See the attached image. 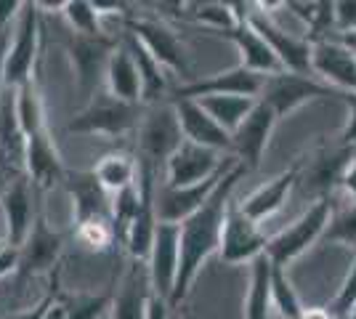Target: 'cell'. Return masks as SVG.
I'll return each mask as SVG.
<instances>
[{
  "instance_id": "28",
  "label": "cell",
  "mask_w": 356,
  "mask_h": 319,
  "mask_svg": "<svg viewBox=\"0 0 356 319\" xmlns=\"http://www.w3.org/2000/svg\"><path fill=\"white\" fill-rule=\"evenodd\" d=\"M271 279H274V263L264 253L250 263V290L245 298V319H268V311L274 309Z\"/></svg>"
},
{
  "instance_id": "47",
  "label": "cell",
  "mask_w": 356,
  "mask_h": 319,
  "mask_svg": "<svg viewBox=\"0 0 356 319\" xmlns=\"http://www.w3.org/2000/svg\"><path fill=\"white\" fill-rule=\"evenodd\" d=\"M19 173H22L19 167H14L8 160H3V157H0V195H3V189L8 186V181H11L14 176H19Z\"/></svg>"
},
{
  "instance_id": "2",
  "label": "cell",
  "mask_w": 356,
  "mask_h": 319,
  "mask_svg": "<svg viewBox=\"0 0 356 319\" xmlns=\"http://www.w3.org/2000/svg\"><path fill=\"white\" fill-rule=\"evenodd\" d=\"M330 215H332V197L314 199L300 218H296L290 227L268 240L266 256L271 259V263L280 269H287L293 261L300 259L316 240L325 237Z\"/></svg>"
},
{
  "instance_id": "52",
  "label": "cell",
  "mask_w": 356,
  "mask_h": 319,
  "mask_svg": "<svg viewBox=\"0 0 356 319\" xmlns=\"http://www.w3.org/2000/svg\"><path fill=\"white\" fill-rule=\"evenodd\" d=\"M104 319H109V314H106V317H104Z\"/></svg>"
},
{
  "instance_id": "30",
  "label": "cell",
  "mask_w": 356,
  "mask_h": 319,
  "mask_svg": "<svg viewBox=\"0 0 356 319\" xmlns=\"http://www.w3.org/2000/svg\"><path fill=\"white\" fill-rule=\"evenodd\" d=\"M93 173H96L99 183L109 195H118V192H122V189H128V186H134L138 181V160L122 152L106 154L96 163Z\"/></svg>"
},
{
  "instance_id": "4",
  "label": "cell",
  "mask_w": 356,
  "mask_h": 319,
  "mask_svg": "<svg viewBox=\"0 0 356 319\" xmlns=\"http://www.w3.org/2000/svg\"><path fill=\"white\" fill-rule=\"evenodd\" d=\"M38 54H40V3H24L6 56V88H22L24 83L35 80Z\"/></svg>"
},
{
  "instance_id": "42",
  "label": "cell",
  "mask_w": 356,
  "mask_h": 319,
  "mask_svg": "<svg viewBox=\"0 0 356 319\" xmlns=\"http://www.w3.org/2000/svg\"><path fill=\"white\" fill-rule=\"evenodd\" d=\"M22 8H24V3H19V0H0V38L11 30V22H14V16L22 14Z\"/></svg>"
},
{
  "instance_id": "21",
  "label": "cell",
  "mask_w": 356,
  "mask_h": 319,
  "mask_svg": "<svg viewBox=\"0 0 356 319\" xmlns=\"http://www.w3.org/2000/svg\"><path fill=\"white\" fill-rule=\"evenodd\" d=\"M67 192L72 197L74 211V227L86 224V221H99L109 218L112 221V197L104 186L99 183L93 170H74L67 173Z\"/></svg>"
},
{
  "instance_id": "23",
  "label": "cell",
  "mask_w": 356,
  "mask_h": 319,
  "mask_svg": "<svg viewBox=\"0 0 356 319\" xmlns=\"http://www.w3.org/2000/svg\"><path fill=\"white\" fill-rule=\"evenodd\" d=\"M300 170H303V160H296L277 179H271L268 183L258 186L250 197H245L239 202L245 215H250L255 224H261V221H266L268 215L282 211L287 197H290V192H293V186L300 181Z\"/></svg>"
},
{
  "instance_id": "16",
  "label": "cell",
  "mask_w": 356,
  "mask_h": 319,
  "mask_svg": "<svg viewBox=\"0 0 356 319\" xmlns=\"http://www.w3.org/2000/svg\"><path fill=\"white\" fill-rule=\"evenodd\" d=\"M115 48L118 40L109 35H72V40L67 43V54L72 59L80 91L90 93L96 88L99 77L106 75V64Z\"/></svg>"
},
{
  "instance_id": "44",
  "label": "cell",
  "mask_w": 356,
  "mask_h": 319,
  "mask_svg": "<svg viewBox=\"0 0 356 319\" xmlns=\"http://www.w3.org/2000/svg\"><path fill=\"white\" fill-rule=\"evenodd\" d=\"M11 272H19V247H8L0 256V279L8 277Z\"/></svg>"
},
{
  "instance_id": "9",
  "label": "cell",
  "mask_w": 356,
  "mask_h": 319,
  "mask_svg": "<svg viewBox=\"0 0 356 319\" xmlns=\"http://www.w3.org/2000/svg\"><path fill=\"white\" fill-rule=\"evenodd\" d=\"M264 83H266V75H258V72L237 64V67L216 72V75L181 83L178 88H173L170 101L173 99H208V96H250V99H258L264 91Z\"/></svg>"
},
{
  "instance_id": "50",
  "label": "cell",
  "mask_w": 356,
  "mask_h": 319,
  "mask_svg": "<svg viewBox=\"0 0 356 319\" xmlns=\"http://www.w3.org/2000/svg\"><path fill=\"white\" fill-rule=\"evenodd\" d=\"M332 38H335V40H341L343 46L351 48V51L356 54V32H346V35H332Z\"/></svg>"
},
{
  "instance_id": "22",
  "label": "cell",
  "mask_w": 356,
  "mask_h": 319,
  "mask_svg": "<svg viewBox=\"0 0 356 319\" xmlns=\"http://www.w3.org/2000/svg\"><path fill=\"white\" fill-rule=\"evenodd\" d=\"M24 173L38 192H45L54 183L67 179L70 170L64 167V160L51 138V131H43L24 141Z\"/></svg>"
},
{
  "instance_id": "36",
  "label": "cell",
  "mask_w": 356,
  "mask_h": 319,
  "mask_svg": "<svg viewBox=\"0 0 356 319\" xmlns=\"http://www.w3.org/2000/svg\"><path fill=\"white\" fill-rule=\"evenodd\" d=\"M61 14L70 22L74 35H104L102 19L93 8V0H67L61 6Z\"/></svg>"
},
{
  "instance_id": "18",
  "label": "cell",
  "mask_w": 356,
  "mask_h": 319,
  "mask_svg": "<svg viewBox=\"0 0 356 319\" xmlns=\"http://www.w3.org/2000/svg\"><path fill=\"white\" fill-rule=\"evenodd\" d=\"M61 250H64V237L48 227L43 211L38 208V218L32 224L30 237H27V243L19 247V274L22 277L56 274Z\"/></svg>"
},
{
  "instance_id": "51",
  "label": "cell",
  "mask_w": 356,
  "mask_h": 319,
  "mask_svg": "<svg viewBox=\"0 0 356 319\" xmlns=\"http://www.w3.org/2000/svg\"><path fill=\"white\" fill-rule=\"evenodd\" d=\"M8 247H11V245L6 243V240H0V256H3V253H6V250H8Z\"/></svg>"
},
{
  "instance_id": "24",
  "label": "cell",
  "mask_w": 356,
  "mask_h": 319,
  "mask_svg": "<svg viewBox=\"0 0 356 319\" xmlns=\"http://www.w3.org/2000/svg\"><path fill=\"white\" fill-rule=\"evenodd\" d=\"M149 298H152V285H149L147 263L134 261L120 290L115 293L109 319H149Z\"/></svg>"
},
{
  "instance_id": "43",
  "label": "cell",
  "mask_w": 356,
  "mask_h": 319,
  "mask_svg": "<svg viewBox=\"0 0 356 319\" xmlns=\"http://www.w3.org/2000/svg\"><path fill=\"white\" fill-rule=\"evenodd\" d=\"M284 8H290V11H293V14H296L306 27H312L319 3H298V0H287V3H284Z\"/></svg>"
},
{
  "instance_id": "32",
  "label": "cell",
  "mask_w": 356,
  "mask_h": 319,
  "mask_svg": "<svg viewBox=\"0 0 356 319\" xmlns=\"http://www.w3.org/2000/svg\"><path fill=\"white\" fill-rule=\"evenodd\" d=\"M325 243L330 245H348L356 250V202L354 199H343L335 202L332 197V215L325 229Z\"/></svg>"
},
{
  "instance_id": "38",
  "label": "cell",
  "mask_w": 356,
  "mask_h": 319,
  "mask_svg": "<svg viewBox=\"0 0 356 319\" xmlns=\"http://www.w3.org/2000/svg\"><path fill=\"white\" fill-rule=\"evenodd\" d=\"M327 311L335 319H348L356 311V256H354V261H351V269L346 274L341 290L335 293L332 304L327 306Z\"/></svg>"
},
{
  "instance_id": "13",
  "label": "cell",
  "mask_w": 356,
  "mask_h": 319,
  "mask_svg": "<svg viewBox=\"0 0 356 319\" xmlns=\"http://www.w3.org/2000/svg\"><path fill=\"white\" fill-rule=\"evenodd\" d=\"M125 30L134 35L141 46L147 48L154 59L163 64L165 69L176 72V75H189V61H186V51L184 43L178 40V35L160 19H125Z\"/></svg>"
},
{
  "instance_id": "33",
  "label": "cell",
  "mask_w": 356,
  "mask_h": 319,
  "mask_svg": "<svg viewBox=\"0 0 356 319\" xmlns=\"http://www.w3.org/2000/svg\"><path fill=\"white\" fill-rule=\"evenodd\" d=\"M141 205V195H138V181L128 189H122L118 195H112V227H115V237L118 243L125 245L128 240V231L134 227L136 213Z\"/></svg>"
},
{
  "instance_id": "45",
  "label": "cell",
  "mask_w": 356,
  "mask_h": 319,
  "mask_svg": "<svg viewBox=\"0 0 356 319\" xmlns=\"http://www.w3.org/2000/svg\"><path fill=\"white\" fill-rule=\"evenodd\" d=\"M8 48H11V30L0 38V96L6 91V56H8Z\"/></svg>"
},
{
  "instance_id": "8",
  "label": "cell",
  "mask_w": 356,
  "mask_h": 319,
  "mask_svg": "<svg viewBox=\"0 0 356 319\" xmlns=\"http://www.w3.org/2000/svg\"><path fill=\"white\" fill-rule=\"evenodd\" d=\"M266 231H261V227L252 221L250 215H245L239 202H229V211H226V221H223L221 231V256L223 263H252L258 256H264L268 247Z\"/></svg>"
},
{
  "instance_id": "48",
  "label": "cell",
  "mask_w": 356,
  "mask_h": 319,
  "mask_svg": "<svg viewBox=\"0 0 356 319\" xmlns=\"http://www.w3.org/2000/svg\"><path fill=\"white\" fill-rule=\"evenodd\" d=\"M45 319H67V304H64V298H56V304L48 309V314H45Z\"/></svg>"
},
{
  "instance_id": "34",
  "label": "cell",
  "mask_w": 356,
  "mask_h": 319,
  "mask_svg": "<svg viewBox=\"0 0 356 319\" xmlns=\"http://www.w3.org/2000/svg\"><path fill=\"white\" fill-rule=\"evenodd\" d=\"M271 298H274V309L280 311V319H303L306 306L300 304L296 288L287 277V269L274 266V279H271Z\"/></svg>"
},
{
  "instance_id": "5",
  "label": "cell",
  "mask_w": 356,
  "mask_h": 319,
  "mask_svg": "<svg viewBox=\"0 0 356 319\" xmlns=\"http://www.w3.org/2000/svg\"><path fill=\"white\" fill-rule=\"evenodd\" d=\"M181 144H184V133H181L176 106L170 101L154 106L138 131V160L157 170L160 165H168V160Z\"/></svg>"
},
{
  "instance_id": "37",
  "label": "cell",
  "mask_w": 356,
  "mask_h": 319,
  "mask_svg": "<svg viewBox=\"0 0 356 319\" xmlns=\"http://www.w3.org/2000/svg\"><path fill=\"white\" fill-rule=\"evenodd\" d=\"M74 240L88 247V250H109L118 243L115 237V227L109 218H99V221H86L80 227H74Z\"/></svg>"
},
{
  "instance_id": "46",
  "label": "cell",
  "mask_w": 356,
  "mask_h": 319,
  "mask_svg": "<svg viewBox=\"0 0 356 319\" xmlns=\"http://www.w3.org/2000/svg\"><path fill=\"white\" fill-rule=\"evenodd\" d=\"M93 8H96V14H99V19L102 16H120L125 14V3H104V0H93Z\"/></svg>"
},
{
  "instance_id": "14",
  "label": "cell",
  "mask_w": 356,
  "mask_h": 319,
  "mask_svg": "<svg viewBox=\"0 0 356 319\" xmlns=\"http://www.w3.org/2000/svg\"><path fill=\"white\" fill-rule=\"evenodd\" d=\"M234 163H237V157H232L221 173H216L208 181L192 183V186H160V192H157V218L163 224H178L181 227L186 218H192L194 213L208 202L210 195L218 189L221 179L229 173V167Z\"/></svg>"
},
{
  "instance_id": "3",
  "label": "cell",
  "mask_w": 356,
  "mask_h": 319,
  "mask_svg": "<svg viewBox=\"0 0 356 319\" xmlns=\"http://www.w3.org/2000/svg\"><path fill=\"white\" fill-rule=\"evenodd\" d=\"M141 117V104H128L120 101L109 91L93 93L88 106L74 115L67 122V133H77V136H125L131 133Z\"/></svg>"
},
{
  "instance_id": "49",
  "label": "cell",
  "mask_w": 356,
  "mask_h": 319,
  "mask_svg": "<svg viewBox=\"0 0 356 319\" xmlns=\"http://www.w3.org/2000/svg\"><path fill=\"white\" fill-rule=\"evenodd\" d=\"M303 319H335L327 309H322V306H314V309H306L303 311Z\"/></svg>"
},
{
  "instance_id": "41",
  "label": "cell",
  "mask_w": 356,
  "mask_h": 319,
  "mask_svg": "<svg viewBox=\"0 0 356 319\" xmlns=\"http://www.w3.org/2000/svg\"><path fill=\"white\" fill-rule=\"evenodd\" d=\"M59 285H56V279H54V285H51V290L43 295V301L40 304H35L32 309H24V311H19V314H14L11 319H45V314H48V309L56 304V298H59Z\"/></svg>"
},
{
  "instance_id": "6",
  "label": "cell",
  "mask_w": 356,
  "mask_h": 319,
  "mask_svg": "<svg viewBox=\"0 0 356 319\" xmlns=\"http://www.w3.org/2000/svg\"><path fill=\"white\" fill-rule=\"evenodd\" d=\"M327 96H341V91L330 88L327 83L316 80L314 75H296V72H280V75L266 77L264 91H261V101L274 109V115L282 120L287 115H293L298 106L314 99H327Z\"/></svg>"
},
{
  "instance_id": "35",
  "label": "cell",
  "mask_w": 356,
  "mask_h": 319,
  "mask_svg": "<svg viewBox=\"0 0 356 319\" xmlns=\"http://www.w3.org/2000/svg\"><path fill=\"white\" fill-rule=\"evenodd\" d=\"M67 304V319H104L112 309L115 293H99V295H61Z\"/></svg>"
},
{
  "instance_id": "20",
  "label": "cell",
  "mask_w": 356,
  "mask_h": 319,
  "mask_svg": "<svg viewBox=\"0 0 356 319\" xmlns=\"http://www.w3.org/2000/svg\"><path fill=\"white\" fill-rule=\"evenodd\" d=\"M170 104L176 106L181 133H184L186 141L208 147V149H216V152L221 154H232V136L210 117L200 101H194V99H173Z\"/></svg>"
},
{
  "instance_id": "31",
  "label": "cell",
  "mask_w": 356,
  "mask_h": 319,
  "mask_svg": "<svg viewBox=\"0 0 356 319\" xmlns=\"http://www.w3.org/2000/svg\"><path fill=\"white\" fill-rule=\"evenodd\" d=\"M16 112H19V125H22L24 141L48 131L43 96H40V88H38V77L30 80V83H24L22 88H16Z\"/></svg>"
},
{
  "instance_id": "26",
  "label": "cell",
  "mask_w": 356,
  "mask_h": 319,
  "mask_svg": "<svg viewBox=\"0 0 356 319\" xmlns=\"http://www.w3.org/2000/svg\"><path fill=\"white\" fill-rule=\"evenodd\" d=\"M106 91L120 101L141 104V72L134 54L125 40H118V48L112 51V59L106 64Z\"/></svg>"
},
{
  "instance_id": "10",
  "label": "cell",
  "mask_w": 356,
  "mask_h": 319,
  "mask_svg": "<svg viewBox=\"0 0 356 319\" xmlns=\"http://www.w3.org/2000/svg\"><path fill=\"white\" fill-rule=\"evenodd\" d=\"M229 160H232V154H221L184 138V144L165 165L163 186H192V183L208 181L216 173H221Z\"/></svg>"
},
{
  "instance_id": "15",
  "label": "cell",
  "mask_w": 356,
  "mask_h": 319,
  "mask_svg": "<svg viewBox=\"0 0 356 319\" xmlns=\"http://www.w3.org/2000/svg\"><path fill=\"white\" fill-rule=\"evenodd\" d=\"M0 208L6 215V243L11 247H22L27 243L32 224L38 218L35 186L27 179V173H19L8 181V186L0 195Z\"/></svg>"
},
{
  "instance_id": "27",
  "label": "cell",
  "mask_w": 356,
  "mask_h": 319,
  "mask_svg": "<svg viewBox=\"0 0 356 319\" xmlns=\"http://www.w3.org/2000/svg\"><path fill=\"white\" fill-rule=\"evenodd\" d=\"M122 40L128 43L136 64H138V72H141V101H147V104H157L165 93L170 91V85H168V75H165L168 69H165L163 64H160V61L149 54L147 48L136 40L131 32H125V38H122Z\"/></svg>"
},
{
  "instance_id": "11",
  "label": "cell",
  "mask_w": 356,
  "mask_h": 319,
  "mask_svg": "<svg viewBox=\"0 0 356 319\" xmlns=\"http://www.w3.org/2000/svg\"><path fill=\"white\" fill-rule=\"evenodd\" d=\"M178 263H181V227L178 224H157V234L147 259L149 285L152 293L170 304L176 290Z\"/></svg>"
},
{
  "instance_id": "39",
  "label": "cell",
  "mask_w": 356,
  "mask_h": 319,
  "mask_svg": "<svg viewBox=\"0 0 356 319\" xmlns=\"http://www.w3.org/2000/svg\"><path fill=\"white\" fill-rule=\"evenodd\" d=\"M341 99L346 109H348V120L343 125L341 136H338V144L341 147H356V93H343L341 91Z\"/></svg>"
},
{
  "instance_id": "19",
  "label": "cell",
  "mask_w": 356,
  "mask_h": 319,
  "mask_svg": "<svg viewBox=\"0 0 356 319\" xmlns=\"http://www.w3.org/2000/svg\"><path fill=\"white\" fill-rule=\"evenodd\" d=\"M312 69L330 88L343 93H356V54L346 48L341 40L330 38L312 43Z\"/></svg>"
},
{
  "instance_id": "1",
  "label": "cell",
  "mask_w": 356,
  "mask_h": 319,
  "mask_svg": "<svg viewBox=\"0 0 356 319\" xmlns=\"http://www.w3.org/2000/svg\"><path fill=\"white\" fill-rule=\"evenodd\" d=\"M245 173H248V167L237 160L221 179L218 189L210 195L208 202L194 213L192 218H186L181 224V263H178L176 290H173V298H170V309H178L186 301L202 263L213 253L221 250V231L223 221H226V211H229L232 195L237 189L239 179H245Z\"/></svg>"
},
{
  "instance_id": "40",
  "label": "cell",
  "mask_w": 356,
  "mask_h": 319,
  "mask_svg": "<svg viewBox=\"0 0 356 319\" xmlns=\"http://www.w3.org/2000/svg\"><path fill=\"white\" fill-rule=\"evenodd\" d=\"M356 32V0H335V35Z\"/></svg>"
},
{
  "instance_id": "17",
  "label": "cell",
  "mask_w": 356,
  "mask_h": 319,
  "mask_svg": "<svg viewBox=\"0 0 356 319\" xmlns=\"http://www.w3.org/2000/svg\"><path fill=\"white\" fill-rule=\"evenodd\" d=\"M277 120L280 117L274 115V109L258 99L255 109L232 133V157H237L248 170H255V167L261 165V160H264V152H266L268 138L274 133Z\"/></svg>"
},
{
  "instance_id": "7",
  "label": "cell",
  "mask_w": 356,
  "mask_h": 319,
  "mask_svg": "<svg viewBox=\"0 0 356 319\" xmlns=\"http://www.w3.org/2000/svg\"><path fill=\"white\" fill-rule=\"evenodd\" d=\"M250 27L264 40H266L271 51L277 54V59L282 64L284 72H296V75H314L312 69V51L314 46L309 43V38H296L290 32H284L271 16L258 6L250 3V14H248Z\"/></svg>"
},
{
  "instance_id": "12",
  "label": "cell",
  "mask_w": 356,
  "mask_h": 319,
  "mask_svg": "<svg viewBox=\"0 0 356 319\" xmlns=\"http://www.w3.org/2000/svg\"><path fill=\"white\" fill-rule=\"evenodd\" d=\"M356 157V147H341L335 141V147H322L319 152L303 160V170H300V181L303 192L312 197H332V189L341 186L346 170Z\"/></svg>"
},
{
  "instance_id": "25",
  "label": "cell",
  "mask_w": 356,
  "mask_h": 319,
  "mask_svg": "<svg viewBox=\"0 0 356 319\" xmlns=\"http://www.w3.org/2000/svg\"><path fill=\"white\" fill-rule=\"evenodd\" d=\"M223 38H229V40L237 46L239 56H242V61H239L242 67H248V69H252V72L266 75V77L284 72L280 59H277V54L271 51V46H268L258 32L252 30L248 19H245V22H239L234 30L223 32Z\"/></svg>"
},
{
  "instance_id": "29",
  "label": "cell",
  "mask_w": 356,
  "mask_h": 319,
  "mask_svg": "<svg viewBox=\"0 0 356 319\" xmlns=\"http://www.w3.org/2000/svg\"><path fill=\"white\" fill-rule=\"evenodd\" d=\"M194 101H200L202 109L221 125L229 136L245 122V117L258 104V99H250V96H208V99H194Z\"/></svg>"
}]
</instances>
